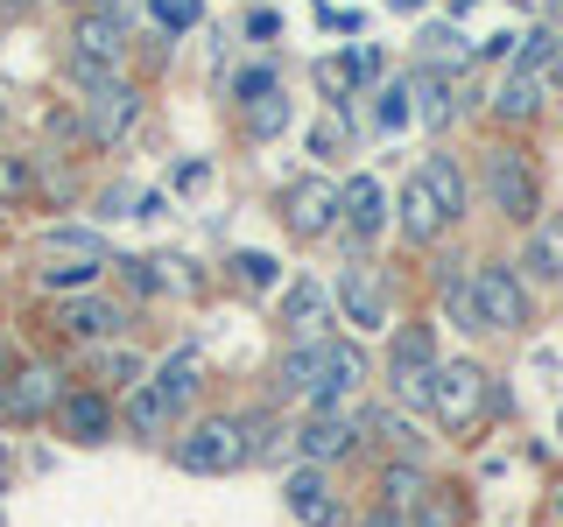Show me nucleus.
I'll use <instances>...</instances> for the list:
<instances>
[{
	"label": "nucleus",
	"instance_id": "42",
	"mask_svg": "<svg viewBox=\"0 0 563 527\" xmlns=\"http://www.w3.org/2000/svg\"><path fill=\"white\" fill-rule=\"evenodd\" d=\"M120 268H128V289H134V295H155V274H148V260H120Z\"/></svg>",
	"mask_w": 563,
	"mask_h": 527
},
{
	"label": "nucleus",
	"instance_id": "13",
	"mask_svg": "<svg viewBox=\"0 0 563 527\" xmlns=\"http://www.w3.org/2000/svg\"><path fill=\"white\" fill-rule=\"evenodd\" d=\"M339 303H345V316H352V330H380V324H387V295H380V268H374V260H345Z\"/></svg>",
	"mask_w": 563,
	"mask_h": 527
},
{
	"label": "nucleus",
	"instance_id": "7",
	"mask_svg": "<svg viewBox=\"0 0 563 527\" xmlns=\"http://www.w3.org/2000/svg\"><path fill=\"white\" fill-rule=\"evenodd\" d=\"M486 198L500 218H536V176L515 148H486Z\"/></svg>",
	"mask_w": 563,
	"mask_h": 527
},
{
	"label": "nucleus",
	"instance_id": "27",
	"mask_svg": "<svg viewBox=\"0 0 563 527\" xmlns=\"http://www.w3.org/2000/svg\"><path fill=\"white\" fill-rule=\"evenodd\" d=\"M128 422H134V429L155 444V436H163L169 422H176V408H169L163 394H155V386H134V394H128Z\"/></svg>",
	"mask_w": 563,
	"mask_h": 527
},
{
	"label": "nucleus",
	"instance_id": "19",
	"mask_svg": "<svg viewBox=\"0 0 563 527\" xmlns=\"http://www.w3.org/2000/svg\"><path fill=\"white\" fill-rule=\"evenodd\" d=\"M57 330H64V338H113V330H120V310L106 303V295H70L64 316H57Z\"/></svg>",
	"mask_w": 563,
	"mask_h": 527
},
{
	"label": "nucleus",
	"instance_id": "32",
	"mask_svg": "<svg viewBox=\"0 0 563 527\" xmlns=\"http://www.w3.org/2000/svg\"><path fill=\"white\" fill-rule=\"evenodd\" d=\"M92 274H99V268H85V260H49V268H43V289H70V295H85V289H92Z\"/></svg>",
	"mask_w": 563,
	"mask_h": 527
},
{
	"label": "nucleus",
	"instance_id": "25",
	"mask_svg": "<svg viewBox=\"0 0 563 527\" xmlns=\"http://www.w3.org/2000/svg\"><path fill=\"white\" fill-rule=\"evenodd\" d=\"M430 485H437V479H430V471H422V464H409V457H395V464L380 471V500L395 506V514H401V506H416V500H422V492H430Z\"/></svg>",
	"mask_w": 563,
	"mask_h": 527
},
{
	"label": "nucleus",
	"instance_id": "20",
	"mask_svg": "<svg viewBox=\"0 0 563 527\" xmlns=\"http://www.w3.org/2000/svg\"><path fill=\"white\" fill-rule=\"evenodd\" d=\"M345 225H352V239H374L387 225V198H380L374 176H352L345 183Z\"/></svg>",
	"mask_w": 563,
	"mask_h": 527
},
{
	"label": "nucleus",
	"instance_id": "29",
	"mask_svg": "<svg viewBox=\"0 0 563 527\" xmlns=\"http://www.w3.org/2000/svg\"><path fill=\"white\" fill-rule=\"evenodd\" d=\"M542 105V78L536 70H507V85H500V113L507 120H528Z\"/></svg>",
	"mask_w": 563,
	"mask_h": 527
},
{
	"label": "nucleus",
	"instance_id": "12",
	"mask_svg": "<svg viewBox=\"0 0 563 527\" xmlns=\"http://www.w3.org/2000/svg\"><path fill=\"white\" fill-rule=\"evenodd\" d=\"M57 429L70 436V444H85V450L113 444V401L92 394V386H70V394L57 401Z\"/></svg>",
	"mask_w": 563,
	"mask_h": 527
},
{
	"label": "nucleus",
	"instance_id": "37",
	"mask_svg": "<svg viewBox=\"0 0 563 527\" xmlns=\"http://www.w3.org/2000/svg\"><path fill=\"white\" fill-rule=\"evenodd\" d=\"M233 274L246 281V289H275V274H282V268H275V254H240V260H233Z\"/></svg>",
	"mask_w": 563,
	"mask_h": 527
},
{
	"label": "nucleus",
	"instance_id": "6",
	"mask_svg": "<svg viewBox=\"0 0 563 527\" xmlns=\"http://www.w3.org/2000/svg\"><path fill=\"white\" fill-rule=\"evenodd\" d=\"M70 394L57 366H22L14 380H0V422H43V415H57V401Z\"/></svg>",
	"mask_w": 563,
	"mask_h": 527
},
{
	"label": "nucleus",
	"instance_id": "30",
	"mask_svg": "<svg viewBox=\"0 0 563 527\" xmlns=\"http://www.w3.org/2000/svg\"><path fill=\"white\" fill-rule=\"evenodd\" d=\"M240 120H246V134H254V141H275L282 127H289V99H282V92H268V99L240 105Z\"/></svg>",
	"mask_w": 563,
	"mask_h": 527
},
{
	"label": "nucleus",
	"instance_id": "39",
	"mask_svg": "<svg viewBox=\"0 0 563 527\" xmlns=\"http://www.w3.org/2000/svg\"><path fill=\"white\" fill-rule=\"evenodd\" d=\"M416 113V99H409V85H395V92L380 99V127H401V120Z\"/></svg>",
	"mask_w": 563,
	"mask_h": 527
},
{
	"label": "nucleus",
	"instance_id": "33",
	"mask_svg": "<svg viewBox=\"0 0 563 527\" xmlns=\"http://www.w3.org/2000/svg\"><path fill=\"white\" fill-rule=\"evenodd\" d=\"M268 92H282V78H275L268 64H246L240 78H233V99H240V105H254V99H268Z\"/></svg>",
	"mask_w": 563,
	"mask_h": 527
},
{
	"label": "nucleus",
	"instance_id": "34",
	"mask_svg": "<svg viewBox=\"0 0 563 527\" xmlns=\"http://www.w3.org/2000/svg\"><path fill=\"white\" fill-rule=\"evenodd\" d=\"M35 190V176H29V162L22 155H0V204H22Z\"/></svg>",
	"mask_w": 563,
	"mask_h": 527
},
{
	"label": "nucleus",
	"instance_id": "36",
	"mask_svg": "<svg viewBox=\"0 0 563 527\" xmlns=\"http://www.w3.org/2000/svg\"><path fill=\"white\" fill-rule=\"evenodd\" d=\"M550 57H556V35H550V29H536V35H521L515 70H536V78H542V64H550Z\"/></svg>",
	"mask_w": 563,
	"mask_h": 527
},
{
	"label": "nucleus",
	"instance_id": "3",
	"mask_svg": "<svg viewBox=\"0 0 563 527\" xmlns=\"http://www.w3.org/2000/svg\"><path fill=\"white\" fill-rule=\"evenodd\" d=\"M430 408L444 429L465 436L472 422L486 415V366H472V359H451V366H437V386H430Z\"/></svg>",
	"mask_w": 563,
	"mask_h": 527
},
{
	"label": "nucleus",
	"instance_id": "51",
	"mask_svg": "<svg viewBox=\"0 0 563 527\" xmlns=\"http://www.w3.org/2000/svg\"><path fill=\"white\" fill-rule=\"evenodd\" d=\"M451 8H472V0H451Z\"/></svg>",
	"mask_w": 563,
	"mask_h": 527
},
{
	"label": "nucleus",
	"instance_id": "49",
	"mask_svg": "<svg viewBox=\"0 0 563 527\" xmlns=\"http://www.w3.org/2000/svg\"><path fill=\"white\" fill-rule=\"evenodd\" d=\"M0 120H8V92H0Z\"/></svg>",
	"mask_w": 563,
	"mask_h": 527
},
{
	"label": "nucleus",
	"instance_id": "11",
	"mask_svg": "<svg viewBox=\"0 0 563 527\" xmlns=\"http://www.w3.org/2000/svg\"><path fill=\"white\" fill-rule=\"evenodd\" d=\"M134 120H141V92H134V85H120V78L106 85V92L85 99V134H92L99 148H120Z\"/></svg>",
	"mask_w": 563,
	"mask_h": 527
},
{
	"label": "nucleus",
	"instance_id": "18",
	"mask_svg": "<svg viewBox=\"0 0 563 527\" xmlns=\"http://www.w3.org/2000/svg\"><path fill=\"white\" fill-rule=\"evenodd\" d=\"M465 520H472V500H465V485H451V479H437L409 506V527H465Z\"/></svg>",
	"mask_w": 563,
	"mask_h": 527
},
{
	"label": "nucleus",
	"instance_id": "23",
	"mask_svg": "<svg viewBox=\"0 0 563 527\" xmlns=\"http://www.w3.org/2000/svg\"><path fill=\"white\" fill-rule=\"evenodd\" d=\"M366 380V351L360 345H331V373H324V394H317V408H339L352 386Z\"/></svg>",
	"mask_w": 563,
	"mask_h": 527
},
{
	"label": "nucleus",
	"instance_id": "14",
	"mask_svg": "<svg viewBox=\"0 0 563 527\" xmlns=\"http://www.w3.org/2000/svg\"><path fill=\"white\" fill-rule=\"evenodd\" d=\"M282 500H289V514L303 527H339V500H331V479L317 464L289 471V485H282Z\"/></svg>",
	"mask_w": 563,
	"mask_h": 527
},
{
	"label": "nucleus",
	"instance_id": "44",
	"mask_svg": "<svg viewBox=\"0 0 563 527\" xmlns=\"http://www.w3.org/2000/svg\"><path fill=\"white\" fill-rule=\"evenodd\" d=\"M282 22H275V8H254V14H246V35H275Z\"/></svg>",
	"mask_w": 563,
	"mask_h": 527
},
{
	"label": "nucleus",
	"instance_id": "31",
	"mask_svg": "<svg viewBox=\"0 0 563 527\" xmlns=\"http://www.w3.org/2000/svg\"><path fill=\"white\" fill-rule=\"evenodd\" d=\"M99 373L134 394V386H148V359H141V351H99Z\"/></svg>",
	"mask_w": 563,
	"mask_h": 527
},
{
	"label": "nucleus",
	"instance_id": "15",
	"mask_svg": "<svg viewBox=\"0 0 563 527\" xmlns=\"http://www.w3.org/2000/svg\"><path fill=\"white\" fill-rule=\"evenodd\" d=\"M155 394L169 401V408H184V401H198V386H205V359H198V345H176L163 366H155Z\"/></svg>",
	"mask_w": 563,
	"mask_h": 527
},
{
	"label": "nucleus",
	"instance_id": "53",
	"mask_svg": "<svg viewBox=\"0 0 563 527\" xmlns=\"http://www.w3.org/2000/svg\"><path fill=\"white\" fill-rule=\"evenodd\" d=\"M556 436H563V415H556Z\"/></svg>",
	"mask_w": 563,
	"mask_h": 527
},
{
	"label": "nucleus",
	"instance_id": "46",
	"mask_svg": "<svg viewBox=\"0 0 563 527\" xmlns=\"http://www.w3.org/2000/svg\"><path fill=\"white\" fill-rule=\"evenodd\" d=\"M134 8V0H99V14H128Z\"/></svg>",
	"mask_w": 563,
	"mask_h": 527
},
{
	"label": "nucleus",
	"instance_id": "2",
	"mask_svg": "<svg viewBox=\"0 0 563 527\" xmlns=\"http://www.w3.org/2000/svg\"><path fill=\"white\" fill-rule=\"evenodd\" d=\"M339 218H345V190L331 183V176H296V183L282 190V225H289L296 239H324Z\"/></svg>",
	"mask_w": 563,
	"mask_h": 527
},
{
	"label": "nucleus",
	"instance_id": "41",
	"mask_svg": "<svg viewBox=\"0 0 563 527\" xmlns=\"http://www.w3.org/2000/svg\"><path fill=\"white\" fill-rule=\"evenodd\" d=\"M155 14H163L169 29H190L198 22V0H155Z\"/></svg>",
	"mask_w": 563,
	"mask_h": 527
},
{
	"label": "nucleus",
	"instance_id": "24",
	"mask_svg": "<svg viewBox=\"0 0 563 527\" xmlns=\"http://www.w3.org/2000/svg\"><path fill=\"white\" fill-rule=\"evenodd\" d=\"M374 70H380V57H374V49H352V57H324V64H317V85H324L331 99H345L352 85H366Z\"/></svg>",
	"mask_w": 563,
	"mask_h": 527
},
{
	"label": "nucleus",
	"instance_id": "21",
	"mask_svg": "<svg viewBox=\"0 0 563 527\" xmlns=\"http://www.w3.org/2000/svg\"><path fill=\"white\" fill-rule=\"evenodd\" d=\"M422 183H430V198L444 204V218H465V204H472V190H465V169L451 162V155H430V162L416 169Z\"/></svg>",
	"mask_w": 563,
	"mask_h": 527
},
{
	"label": "nucleus",
	"instance_id": "16",
	"mask_svg": "<svg viewBox=\"0 0 563 527\" xmlns=\"http://www.w3.org/2000/svg\"><path fill=\"white\" fill-rule=\"evenodd\" d=\"M395 211H401V233H409V246H430V239L451 225L444 204L430 198V183H422V176H409V183H401V204H395Z\"/></svg>",
	"mask_w": 563,
	"mask_h": 527
},
{
	"label": "nucleus",
	"instance_id": "9",
	"mask_svg": "<svg viewBox=\"0 0 563 527\" xmlns=\"http://www.w3.org/2000/svg\"><path fill=\"white\" fill-rule=\"evenodd\" d=\"M360 429L366 422L360 415H345V408H317L303 429H296V450H303V464H339V457H352V444H360Z\"/></svg>",
	"mask_w": 563,
	"mask_h": 527
},
{
	"label": "nucleus",
	"instance_id": "1",
	"mask_svg": "<svg viewBox=\"0 0 563 527\" xmlns=\"http://www.w3.org/2000/svg\"><path fill=\"white\" fill-rule=\"evenodd\" d=\"M176 464L198 471V479H225V471L254 464V444H246V429L233 415H205L198 429H184V444H176Z\"/></svg>",
	"mask_w": 563,
	"mask_h": 527
},
{
	"label": "nucleus",
	"instance_id": "38",
	"mask_svg": "<svg viewBox=\"0 0 563 527\" xmlns=\"http://www.w3.org/2000/svg\"><path fill=\"white\" fill-rule=\"evenodd\" d=\"M374 429L387 436V444H395L401 457H416V444H422V436H416V422H401L395 408H387V415H374Z\"/></svg>",
	"mask_w": 563,
	"mask_h": 527
},
{
	"label": "nucleus",
	"instance_id": "4",
	"mask_svg": "<svg viewBox=\"0 0 563 527\" xmlns=\"http://www.w3.org/2000/svg\"><path fill=\"white\" fill-rule=\"evenodd\" d=\"M387 386H395V401H409V408H430V386H437V345L430 330H401L395 345H387Z\"/></svg>",
	"mask_w": 563,
	"mask_h": 527
},
{
	"label": "nucleus",
	"instance_id": "47",
	"mask_svg": "<svg viewBox=\"0 0 563 527\" xmlns=\"http://www.w3.org/2000/svg\"><path fill=\"white\" fill-rule=\"evenodd\" d=\"M387 8H422V0H387Z\"/></svg>",
	"mask_w": 563,
	"mask_h": 527
},
{
	"label": "nucleus",
	"instance_id": "22",
	"mask_svg": "<svg viewBox=\"0 0 563 527\" xmlns=\"http://www.w3.org/2000/svg\"><path fill=\"white\" fill-rule=\"evenodd\" d=\"M528 274L563 281V218H536V233H528Z\"/></svg>",
	"mask_w": 563,
	"mask_h": 527
},
{
	"label": "nucleus",
	"instance_id": "35",
	"mask_svg": "<svg viewBox=\"0 0 563 527\" xmlns=\"http://www.w3.org/2000/svg\"><path fill=\"white\" fill-rule=\"evenodd\" d=\"M444 310H451V324H479V295H472V281L444 274Z\"/></svg>",
	"mask_w": 563,
	"mask_h": 527
},
{
	"label": "nucleus",
	"instance_id": "17",
	"mask_svg": "<svg viewBox=\"0 0 563 527\" xmlns=\"http://www.w3.org/2000/svg\"><path fill=\"white\" fill-rule=\"evenodd\" d=\"M324 373H331V338H310L282 359V394H324Z\"/></svg>",
	"mask_w": 563,
	"mask_h": 527
},
{
	"label": "nucleus",
	"instance_id": "5",
	"mask_svg": "<svg viewBox=\"0 0 563 527\" xmlns=\"http://www.w3.org/2000/svg\"><path fill=\"white\" fill-rule=\"evenodd\" d=\"M472 295H479V324L486 330H521L528 324V289H521V274L507 268V260H486L479 274H472Z\"/></svg>",
	"mask_w": 563,
	"mask_h": 527
},
{
	"label": "nucleus",
	"instance_id": "54",
	"mask_svg": "<svg viewBox=\"0 0 563 527\" xmlns=\"http://www.w3.org/2000/svg\"><path fill=\"white\" fill-rule=\"evenodd\" d=\"M0 366H8V351H0Z\"/></svg>",
	"mask_w": 563,
	"mask_h": 527
},
{
	"label": "nucleus",
	"instance_id": "10",
	"mask_svg": "<svg viewBox=\"0 0 563 527\" xmlns=\"http://www.w3.org/2000/svg\"><path fill=\"white\" fill-rule=\"evenodd\" d=\"M70 57L78 64H99V70H120L128 64V14H78L70 22Z\"/></svg>",
	"mask_w": 563,
	"mask_h": 527
},
{
	"label": "nucleus",
	"instance_id": "52",
	"mask_svg": "<svg viewBox=\"0 0 563 527\" xmlns=\"http://www.w3.org/2000/svg\"><path fill=\"white\" fill-rule=\"evenodd\" d=\"M515 8H536V0H515Z\"/></svg>",
	"mask_w": 563,
	"mask_h": 527
},
{
	"label": "nucleus",
	"instance_id": "48",
	"mask_svg": "<svg viewBox=\"0 0 563 527\" xmlns=\"http://www.w3.org/2000/svg\"><path fill=\"white\" fill-rule=\"evenodd\" d=\"M0 485H8V457H0Z\"/></svg>",
	"mask_w": 563,
	"mask_h": 527
},
{
	"label": "nucleus",
	"instance_id": "43",
	"mask_svg": "<svg viewBox=\"0 0 563 527\" xmlns=\"http://www.w3.org/2000/svg\"><path fill=\"white\" fill-rule=\"evenodd\" d=\"M352 527H409V520H401L395 506H374V514H360V520H352Z\"/></svg>",
	"mask_w": 563,
	"mask_h": 527
},
{
	"label": "nucleus",
	"instance_id": "28",
	"mask_svg": "<svg viewBox=\"0 0 563 527\" xmlns=\"http://www.w3.org/2000/svg\"><path fill=\"white\" fill-rule=\"evenodd\" d=\"M43 254H49V260H85V268H106V246H99L92 233H70V225L43 233Z\"/></svg>",
	"mask_w": 563,
	"mask_h": 527
},
{
	"label": "nucleus",
	"instance_id": "45",
	"mask_svg": "<svg viewBox=\"0 0 563 527\" xmlns=\"http://www.w3.org/2000/svg\"><path fill=\"white\" fill-rule=\"evenodd\" d=\"M422 43H430V57H451V49H457V35H451V29H430Z\"/></svg>",
	"mask_w": 563,
	"mask_h": 527
},
{
	"label": "nucleus",
	"instance_id": "26",
	"mask_svg": "<svg viewBox=\"0 0 563 527\" xmlns=\"http://www.w3.org/2000/svg\"><path fill=\"white\" fill-rule=\"evenodd\" d=\"M282 324L317 338V324H324V289L317 281H296V289H282Z\"/></svg>",
	"mask_w": 563,
	"mask_h": 527
},
{
	"label": "nucleus",
	"instance_id": "55",
	"mask_svg": "<svg viewBox=\"0 0 563 527\" xmlns=\"http://www.w3.org/2000/svg\"><path fill=\"white\" fill-rule=\"evenodd\" d=\"M0 211H8V204H0Z\"/></svg>",
	"mask_w": 563,
	"mask_h": 527
},
{
	"label": "nucleus",
	"instance_id": "8",
	"mask_svg": "<svg viewBox=\"0 0 563 527\" xmlns=\"http://www.w3.org/2000/svg\"><path fill=\"white\" fill-rule=\"evenodd\" d=\"M409 99H416V120H422V127H451V120L472 105V85L457 78V70L422 64L416 78H409Z\"/></svg>",
	"mask_w": 563,
	"mask_h": 527
},
{
	"label": "nucleus",
	"instance_id": "50",
	"mask_svg": "<svg viewBox=\"0 0 563 527\" xmlns=\"http://www.w3.org/2000/svg\"><path fill=\"white\" fill-rule=\"evenodd\" d=\"M556 514H563V485H556Z\"/></svg>",
	"mask_w": 563,
	"mask_h": 527
},
{
	"label": "nucleus",
	"instance_id": "40",
	"mask_svg": "<svg viewBox=\"0 0 563 527\" xmlns=\"http://www.w3.org/2000/svg\"><path fill=\"white\" fill-rule=\"evenodd\" d=\"M310 148L317 155H339L345 148V127H339V120H317V127H310Z\"/></svg>",
	"mask_w": 563,
	"mask_h": 527
}]
</instances>
